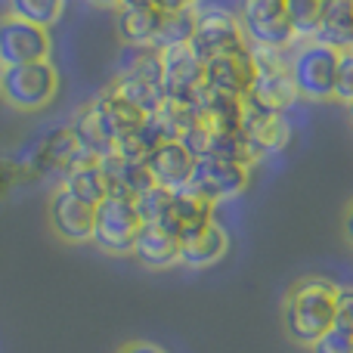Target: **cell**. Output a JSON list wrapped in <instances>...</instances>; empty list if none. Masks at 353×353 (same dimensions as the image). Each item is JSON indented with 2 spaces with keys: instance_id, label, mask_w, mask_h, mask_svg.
Masks as SVG:
<instances>
[{
  "instance_id": "cell-16",
  "label": "cell",
  "mask_w": 353,
  "mask_h": 353,
  "mask_svg": "<svg viewBox=\"0 0 353 353\" xmlns=\"http://www.w3.org/2000/svg\"><path fill=\"white\" fill-rule=\"evenodd\" d=\"M195 161L199 159H195L180 140H168L146 159V171L152 176L155 186L168 189V192H176V189L192 183Z\"/></svg>"
},
{
  "instance_id": "cell-21",
  "label": "cell",
  "mask_w": 353,
  "mask_h": 353,
  "mask_svg": "<svg viewBox=\"0 0 353 353\" xmlns=\"http://www.w3.org/2000/svg\"><path fill=\"white\" fill-rule=\"evenodd\" d=\"M316 41L329 43L341 53L353 47V0H325Z\"/></svg>"
},
{
  "instance_id": "cell-4",
  "label": "cell",
  "mask_w": 353,
  "mask_h": 353,
  "mask_svg": "<svg viewBox=\"0 0 353 353\" xmlns=\"http://www.w3.org/2000/svg\"><path fill=\"white\" fill-rule=\"evenodd\" d=\"M239 22L251 50L288 53L298 43L285 12V0H239Z\"/></svg>"
},
{
  "instance_id": "cell-33",
  "label": "cell",
  "mask_w": 353,
  "mask_h": 353,
  "mask_svg": "<svg viewBox=\"0 0 353 353\" xmlns=\"http://www.w3.org/2000/svg\"><path fill=\"white\" fill-rule=\"evenodd\" d=\"M344 59H347V62H350V68H353V47H350V50H344Z\"/></svg>"
},
{
  "instance_id": "cell-27",
  "label": "cell",
  "mask_w": 353,
  "mask_h": 353,
  "mask_svg": "<svg viewBox=\"0 0 353 353\" xmlns=\"http://www.w3.org/2000/svg\"><path fill=\"white\" fill-rule=\"evenodd\" d=\"M335 325L353 332V285H338L335 298Z\"/></svg>"
},
{
  "instance_id": "cell-26",
  "label": "cell",
  "mask_w": 353,
  "mask_h": 353,
  "mask_svg": "<svg viewBox=\"0 0 353 353\" xmlns=\"http://www.w3.org/2000/svg\"><path fill=\"white\" fill-rule=\"evenodd\" d=\"M310 353H353V332L341 329V325H332L329 332H323L310 344Z\"/></svg>"
},
{
  "instance_id": "cell-20",
  "label": "cell",
  "mask_w": 353,
  "mask_h": 353,
  "mask_svg": "<svg viewBox=\"0 0 353 353\" xmlns=\"http://www.w3.org/2000/svg\"><path fill=\"white\" fill-rule=\"evenodd\" d=\"M161 10H134L118 6L115 10V31L124 47H152L161 28Z\"/></svg>"
},
{
  "instance_id": "cell-10",
  "label": "cell",
  "mask_w": 353,
  "mask_h": 353,
  "mask_svg": "<svg viewBox=\"0 0 353 353\" xmlns=\"http://www.w3.org/2000/svg\"><path fill=\"white\" fill-rule=\"evenodd\" d=\"M50 31L41 25L22 22L16 16L0 19V72L16 65H28V62H43L50 59Z\"/></svg>"
},
{
  "instance_id": "cell-15",
  "label": "cell",
  "mask_w": 353,
  "mask_h": 353,
  "mask_svg": "<svg viewBox=\"0 0 353 353\" xmlns=\"http://www.w3.org/2000/svg\"><path fill=\"white\" fill-rule=\"evenodd\" d=\"M205 84V62L189 43L161 50V87L168 99H189Z\"/></svg>"
},
{
  "instance_id": "cell-31",
  "label": "cell",
  "mask_w": 353,
  "mask_h": 353,
  "mask_svg": "<svg viewBox=\"0 0 353 353\" xmlns=\"http://www.w3.org/2000/svg\"><path fill=\"white\" fill-rule=\"evenodd\" d=\"M121 6H134V10H159V0H121Z\"/></svg>"
},
{
  "instance_id": "cell-12",
  "label": "cell",
  "mask_w": 353,
  "mask_h": 353,
  "mask_svg": "<svg viewBox=\"0 0 353 353\" xmlns=\"http://www.w3.org/2000/svg\"><path fill=\"white\" fill-rule=\"evenodd\" d=\"M248 183H251V168L239 165V161L214 159V155H205V159L195 161L192 186L199 189V192H205L214 205L242 195L245 189H248Z\"/></svg>"
},
{
  "instance_id": "cell-34",
  "label": "cell",
  "mask_w": 353,
  "mask_h": 353,
  "mask_svg": "<svg viewBox=\"0 0 353 353\" xmlns=\"http://www.w3.org/2000/svg\"><path fill=\"white\" fill-rule=\"evenodd\" d=\"M347 115H350V124H353V99L347 103Z\"/></svg>"
},
{
  "instance_id": "cell-18",
  "label": "cell",
  "mask_w": 353,
  "mask_h": 353,
  "mask_svg": "<svg viewBox=\"0 0 353 353\" xmlns=\"http://www.w3.org/2000/svg\"><path fill=\"white\" fill-rule=\"evenodd\" d=\"M134 257L146 270H168L180 263V236L165 223H143L134 245Z\"/></svg>"
},
{
  "instance_id": "cell-8",
  "label": "cell",
  "mask_w": 353,
  "mask_h": 353,
  "mask_svg": "<svg viewBox=\"0 0 353 353\" xmlns=\"http://www.w3.org/2000/svg\"><path fill=\"white\" fill-rule=\"evenodd\" d=\"M84 109H87V115L93 118L97 130L103 134V140L109 143L112 149L121 146V143H128L149 118L146 112L137 109L134 103H128V99H124L121 93H115L112 87L99 90Z\"/></svg>"
},
{
  "instance_id": "cell-5",
  "label": "cell",
  "mask_w": 353,
  "mask_h": 353,
  "mask_svg": "<svg viewBox=\"0 0 353 353\" xmlns=\"http://www.w3.org/2000/svg\"><path fill=\"white\" fill-rule=\"evenodd\" d=\"M59 90V72L50 59L0 72V99L19 112H41Z\"/></svg>"
},
{
  "instance_id": "cell-19",
  "label": "cell",
  "mask_w": 353,
  "mask_h": 353,
  "mask_svg": "<svg viewBox=\"0 0 353 353\" xmlns=\"http://www.w3.org/2000/svg\"><path fill=\"white\" fill-rule=\"evenodd\" d=\"M226 251H230V232L217 220L211 226H205V230L180 239V263L192 270L214 267V263H220L226 257Z\"/></svg>"
},
{
  "instance_id": "cell-24",
  "label": "cell",
  "mask_w": 353,
  "mask_h": 353,
  "mask_svg": "<svg viewBox=\"0 0 353 353\" xmlns=\"http://www.w3.org/2000/svg\"><path fill=\"white\" fill-rule=\"evenodd\" d=\"M65 0H10V16L22 19V22L41 25L50 31V25L59 22Z\"/></svg>"
},
{
  "instance_id": "cell-30",
  "label": "cell",
  "mask_w": 353,
  "mask_h": 353,
  "mask_svg": "<svg viewBox=\"0 0 353 353\" xmlns=\"http://www.w3.org/2000/svg\"><path fill=\"white\" fill-rule=\"evenodd\" d=\"M344 239L353 245V201L344 208Z\"/></svg>"
},
{
  "instance_id": "cell-9",
  "label": "cell",
  "mask_w": 353,
  "mask_h": 353,
  "mask_svg": "<svg viewBox=\"0 0 353 353\" xmlns=\"http://www.w3.org/2000/svg\"><path fill=\"white\" fill-rule=\"evenodd\" d=\"M254 59H257V78L248 93L251 103L273 112H285L288 105L298 103V90H294L292 72H288V56L273 53V50H254Z\"/></svg>"
},
{
  "instance_id": "cell-29",
  "label": "cell",
  "mask_w": 353,
  "mask_h": 353,
  "mask_svg": "<svg viewBox=\"0 0 353 353\" xmlns=\"http://www.w3.org/2000/svg\"><path fill=\"white\" fill-rule=\"evenodd\" d=\"M199 0H159L161 12H180V10H195Z\"/></svg>"
},
{
  "instance_id": "cell-14",
  "label": "cell",
  "mask_w": 353,
  "mask_h": 353,
  "mask_svg": "<svg viewBox=\"0 0 353 353\" xmlns=\"http://www.w3.org/2000/svg\"><path fill=\"white\" fill-rule=\"evenodd\" d=\"M47 220H50V230L68 245L90 242V236H93V205L74 199V195L62 186L50 195Z\"/></svg>"
},
{
  "instance_id": "cell-23",
  "label": "cell",
  "mask_w": 353,
  "mask_h": 353,
  "mask_svg": "<svg viewBox=\"0 0 353 353\" xmlns=\"http://www.w3.org/2000/svg\"><path fill=\"white\" fill-rule=\"evenodd\" d=\"M195 31V10H180V12H165L161 16V28L155 37L152 47L155 50H168V47H180V43L192 41Z\"/></svg>"
},
{
  "instance_id": "cell-32",
  "label": "cell",
  "mask_w": 353,
  "mask_h": 353,
  "mask_svg": "<svg viewBox=\"0 0 353 353\" xmlns=\"http://www.w3.org/2000/svg\"><path fill=\"white\" fill-rule=\"evenodd\" d=\"M93 6H103V10H118L121 6V0H90Z\"/></svg>"
},
{
  "instance_id": "cell-2",
  "label": "cell",
  "mask_w": 353,
  "mask_h": 353,
  "mask_svg": "<svg viewBox=\"0 0 353 353\" xmlns=\"http://www.w3.org/2000/svg\"><path fill=\"white\" fill-rule=\"evenodd\" d=\"M112 90L121 93L128 103L143 109L146 115H155L165 103L161 87V50L155 47H121L118 68L112 74Z\"/></svg>"
},
{
  "instance_id": "cell-22",
  "label": "cell",
  "mask_w": 353,
  "mask_h": 353,
  "mask_svg": "<svg viewBox=\"0 0 353 353\" xmlns=\"http://www.w3.org/2000/svg\"><path fill=\"white\" fill-rule=\"evenodd\" d=\"M325 0H285V12L298 41H313L323 22Z\"/></svg>"
},
{
  "instance_id": "cell-28",
  "label": "cell",
  "mask_w": 353,
  "mask_h": 353,
  "mask_svg": "<svg viewBox=\"0 0 353 353\" xmlns=\"http://www.w3.org/2000/svg\"><path fill=\"white\" fill-rule=\"evenodd\" d=\"M118 353H168V350H161L159 344H149V341H128L118 347Z\"/></svg>"
},
{
  "instance_id": "cell-7",
  "label": "cell",
  "mask_w": 353,
  "mask_h": 353,
  "mask_svg": "<svg viewBox=\"0 0 353 353\" xmlns=\"http://www.w3.org/2000/svg\"><path fill=\"white\" fill-rule=\"evenodd\" d=\"M189 47L195 50L201 62H208L226 53H239V50L248 47V41H245L242 22L232 10H226V6H195V31Z\"/></svg>"
},
{
  "instance_id": "cell-11",
  "label": "cell",
  "mask_w": 353,
  "mask_h": 353,
  "mask_svg": "<svg viewBox=\"0 0 353 353\" xmlns=\"http://www.w3.org/2000/svg\"><path fill=\"white\" fill-rule=\"evenodd\" d=\"M254 78H257V59H254V50L251 47L205 62V84L211 87V90L223 93V97L248 99L251 87H254Z\"/></svg>"
},
{
  "instance_id": "cell-13",
  "label": "cell",
  "mask_w": 353,
  "mask_h": 353,
  "mask_svg": "<svg viewBox=\"0 0 353 353\" xmlns=\"http://www.w3.org/2000/svg\"><path fill=\"white\" fill-rule=\"evenodd\" d=\"M242 134H245V140L257 149V155L267 159V155H276L288 146V140H292V124H288L285 112L263 109V105L245 99V105H242Z\"/></svg>"
},
{
  "instance_id": "cell-3",
  "label": "cell",
  "mask_w": 353,
  "mask_h": 353,
  "mask_svg": "<svg viewBox=\"0 0 353 353\" xmlns=\"http://www.w3.org/2000/svg\"><path fill=\"white\" fill-rule=\"evenodd\" d=\"M338 65H341V50L329 47L323 41H298V47L288 56V72H292L298 99L310 103H329L335 99Z\"/></svg>"
},
{
  "instance_id": "cell-6",
  "label": "cell",
  "mask_w": 353,
  "mask_h": 353,
  "mask_svg": "<svg viewBox=\"0 0 353 353\" xmlns=\"http://www.w3.org/2000/svg\"><path fill=\"white\" fill-rule=\"evenodd\" d=\"M143 230V220L137 214L134 199H118V195H109L103 199L97 208H93V236L90 242L97 245L103 254H134L137 236Z\"/></svg>"
},
{
  "instance_id": "cell-25",
  "label": "cell",
  "mask_w": 353,
  "mask_h": 353,
  "mask_svg": "<svg viewBox=\"0 0 353 353\" xmlns=\"http://www.w3.org/2000/svg\"><path fill=\"white\" fill-rule=\"evenodd\" d=\"M134 205H137V214H140L143 223H165L168 208H171V192L161 186H152L143 195H137Z\"/></svg>"
},
{
  "instance_id": "cell-17",
  "label": "cell",
  "mask_w": 353,
  "mask_h": 353,
  "mask_svg": "<svg viewBox=\"0 0 353 353\" xmlns=\"http://www.w3.org/2000/svg\"><path fill=\"white\" fill-rule=\"evenodd\" d=\"M214 208L217 205L189 183V186L171 192V208H168L165 226L174 230L180 239H186V236H192V232H199V230H205V226L214 223Z\"/></svg>"
},
{
  "instance_id": "cell-1",
  "label": "cell",
  "mask_w": 353,
  "mask_h": 353,
  "mask_svg": "<svg viewBox=\"0 0 353 353\" xmlns=\"http://www.w3.org/2000/svg\"><path fill=\"white\" fill-rule=\"evenodd\" d=\"M335 298L338 285L325 276H304L292 282V288L285 292V304H282L288 338L310 347L323 332H329L335 325Z\"/></svg>"
}]
</instances>
